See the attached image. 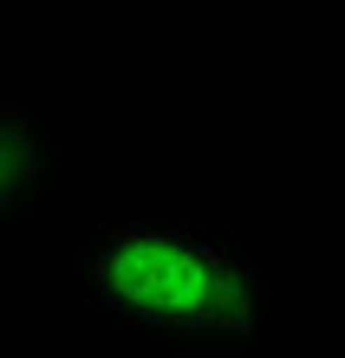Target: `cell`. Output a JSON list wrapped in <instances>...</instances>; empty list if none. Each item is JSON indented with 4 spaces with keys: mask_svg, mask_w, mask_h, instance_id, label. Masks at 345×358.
Segmentation results:
<instances>
[{
    "mask_svg": "<svg viewBox=\"0 0 345 358\" xmlns=\"http://www.w3.org/2000/svg\"><path fill=\"white\" fill-rule=\"evenodd\" d=\"M66 163H72V137L59 111L27 98H0V241L46 222Z\"/></svg>",
    "mask_w": 345,
    "mask_h": 358,
    "instance_id": "cell-2",
    "label": "cell"
},
{
    "mask_svg": "<svg viewBox=\"0 0 345 358\" xmlns=\"http://www.w3.org/2000/svg\"><path fill=\"white\" fill-rule=\"evenodd\" d=\"M66 273L111 345L137 358H274L287 293L222 222L104 215L66 241Z\"/></svg>",
    "mask_w": 345,
    "mask_h": 358,
    "instance_id": "cell-1",
    "label": "cell"
}]
</instances>
